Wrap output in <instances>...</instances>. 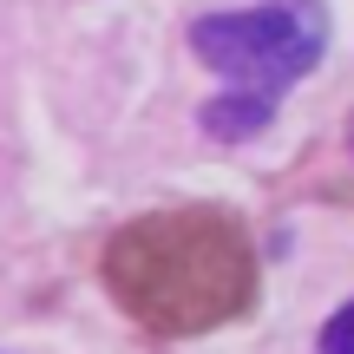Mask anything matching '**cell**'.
<instances>
[{
    "instance_id": "6da1fadb",
    "label": "cell",
    "mask_w": 354,
    "mask_h": 354,
    "mask_svg": "<svg viewBox=\"0 0 354 354\" xmlns=\"http://www.w3.org/2000/svg\"><path fill=\"white\" fill-rule=\"evenodd\" d=\"M105 282L138 322L184 335L250 302V250H243V230L210 210H158L125 236H112Z\"/></svg>"
},
{
    "instance_id": "7a4b0ae2",
    "label": "cell",
    "mask_w": 354,
    "mask_h": 354,
    "mask_svg": "<svg viewBox=\"0 0 354 354\" xmlns=\"http://www.w3.org/2000/svg\"><path fill=\"white\" fill-rule=\"evenodd\" d=\"M190 53L230 86L276 99L282 86L322 66L328 13H322V0H263V7H236V13H203V20H190Z\"/></svg>"
},
{
    "instance_id": "3957f363",
    "label": "cell",
    "mask_w": 354,
    "mask_h": 354,
    "mask_svg": "<svg viewBox=\"0 0 354 354\" xmlns=\"http://www.w3.org/2000/svg\"><path fill=\"white\" fill-rule=\"evenodd\" d=\"M269 118H276V99H269V92H250V86H230V92H216V99L203 105V131L223 138V145L256 138Z\"/></svg>"
},
{
    "instance_id": "277c9868",
    "label": "cell",
    "mask_w": 354,
    "mask_h": 354,
    "mask_svg": "<svg viewBox=\"0 0 354 354\" xmlns=\"http://www.w3.org/2000/svg\"><path fill=\"white\" fill-rule=\"evenodd\" d=\"M322 354H354V302L342 308V315H328V328H322Z\"/></svg>"
}]
</instances>
